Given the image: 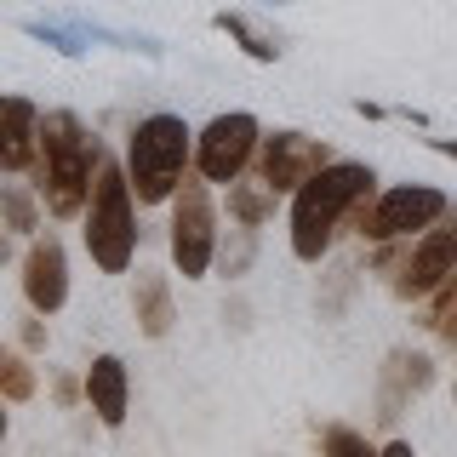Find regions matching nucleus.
<instances>
[{
    "mask_svg": "<svg viewBox=\"0 0 457 457\" xmlns=\"http://www.w3.org/2000/svg\"><path fill=\"white\" fill-rule=\"evenodd\" d=\"M371 183H378V178H371V166L332 161L326 171H314L303 189H297V200H292V252L303 257V263H320V252L332 246L337 223L371 195Z\"/></svg>",
    "mask_w": 457,
    "mask_h": 457,
    "instance_id": "obj_1",
    "label": "nucleus"
},
{
    "mask_svg": "<svg viewBox=\"0 0 457 457\" xmlns=\"http://www.w3.org/2000/svg\"><path fill=\"white\" fill-rule=\"evenodd\" d=\"M92 166H97V143L86 137V126L69 109L40 114V195H46L52 218H75L92 189Z\"/></svg>",
    "mask_w": 457,
    "mask_h": 457,
    "instance_id": "obj_2",
    "label": "nucleus"
},
{
    "mask_svg": "<svg viewBox=\"0 0 457 457\" xmlns=\"http://www.w3.org/2000/svg\"><path fill=\"white\" fill-rule=\"evenodd\" d=\"M183 161H189V126H183L178 114H149V120L132 132V149H126L132 195L143 200V206L171 200L178 183H183Z\"/></svg>",
    "mask_w": 457,
    "mask_h": 457,
    "instance_id": "obj_3",
    "label": "nucleus"
},
{
    "mask_svg": "<svg viewBox=\"0 0 457 457\" xmlns=\"http://www.w3.org/2000/svg\"><path fill=\"white\" fill-rule=\"evenodd\" d=\"M137 228H132V178L120 166H97L92 183V212H86V252L104 275H120L132 263Z\"/></svg>",
    "mask_w": 457,
    "mask_h": 457,
    "instance_id": "obj_4",
    "label": "nucleus"
},
{
    "mask_svg": "<svg viewBox=\"0 0 457 457\" xmlns=\"http://www.w3.org/2000/svg\"><path fill=\"white\" fill-rule=\"evenodd\" d=\"M212 252H218V212H212L206 183L183 178L178 189V212H171V257L189 280H200L212 269Z\"/></svg>",
    "mask_w": 457,
    "mask_h": 457,
    "instance_id": "obj_5",
    "label": "nucleus"
},
{
    "mask_svg": "<svg viewBox=\"0 0 457 457\" xmlns=\"http://www.w3.org/2000/svg\"><path fill=\"white\" fill-rule=\"evenodd\" d=\"M446 212L452 206H446V195H440V189H423V183L411 189V183H406V189H389L378 206L354 212V228H361L366 240H400V235H411V228L440 223Z\"/></svg>",
    "mask_w": 457,
    "mask_h": 457,
    "instance_id": "obj_6",
    "label": "nucleus"
},
{
    "mask_svg": "<svg viewBox=\"0 0 457 457\" xmlns=\"http://www.w3.org/2000/svg\"><path fill=\"white\" fill-rule=\"evenodd\" d=\"M257 143H263V132H257L252 114H218V120L200 132V143H195V166H200V178H212V183H235L240 171H246V161L257 154Z\"/></svg>",
    "mask_w": 457,
    "mask_h": 457,
    "instance_id": "obj_7",
    "label": "nucleus"
},
{
    "mask_svg": "<svg viewBox=\"0 0 457 457\" xmlns=\"http://www.w3.org/2000/svg\"><path fill=\"white\" fill-rule=\"evenodd\" d=\"M326 166H332L326 143H314V137H303V132H269L263 143H257V171H263V183H269L275 195L303 189L314 171H326Z\"/></svg>",
    "mask_w": 457,
    "mask_h": 457,
    "instance_id": "obj_8",
    "label": "nucleus"
},
{
    "mask_svg": "<svg viewBox=\"0 0 457 457\" xmlns=\"http://www.w3.org/2000/svg\"><path fill=\"white\" fill-rule=\"evenodd\" d=\"M452 275H457V212H446V223L428 228L418 246H411V257L400 263L395 292L400 297H423V292H435V286H446Z\"/></svg>",
    "mask_w": 457,
    "mask_h": 457,
    "instance_id": "obj_9",
    "label": "nucleus"
},
{
    "mask_svg": "<svg viewBox=\"0 0 457 457\" xmlns=\"http://www.w3.org/2000/svg\"><path fill=\"white\" fill-rule=\"evenodd\" d=\"M23 297L35 303L40 314H52V309H63V297H69V263H63V246L46 235V240H35L23 257Z\"/></svg>",
    "mask_w": 457,
    "mask_h": 457,
    "instance_id": "obj_10",
    "label": "nucleus"
},
{
    "mask_svg": "<svg viewBox=\"0 0 457 457\" xmlns=\"http://www.w3.org/2000/svg\"><path fill=\"white\" fill-rule=\"evenodd\" d=\"M428 361L423 354H389V366H383V400H378V418L389 423V418H400V406H406L411 395H423L428 389Z\"/></svg>",
    "mask_w": 457,
    "mask_h": 457,
    "instance_id": "obj_11",
    "label": "nucleus"
},
{
    "mask_svg": "<svg viewBox=\"0 0 457 457\" xmlns=\"http://www.w3.org/2000/svg\"><path fill=\"white\" fill-rule=\"evenodd\" d=\"M86 400H92V411L109 428L126 423V366L114 354H97L92 361V371H86Z\"/></svg>",
    "mask_w": 457,
    "mask_h": 457,
    "instance_id": "obj_12",
    "label": "nucleus"
},
{
    "mask_svg": "<svg viewBox=\"0 0 457 457\" xmlns=\"http://www.w3.org/2000/svg\"><path fill=\"white\" fill-rule=\"evenodd\" d=\"M35 143H40L35 104H29V97H6V143H0L6 171H29V166H35Z\"/></svg>",
    "mask_w": 457,
    "mask_h": 457,
    "instance_id": "obj_13",
    "label": "nucleus"
},
{
    "mask_svg": "<svg viewBox=\"0 0 457 457\" xmlns=\"http://www.w3.org/2000/svg\"><path fill=\"white\" fill-rule=\"evenodd\" d=\"M132 309H137V326L143 337H166L171 332V286L161 275H137V292H132Z\"/></svg>",
    "mask_w": 457,
    "mask_h": 457,
    "instance_id": "obj_14",
    "label": "nucleus"
},
{
    "mask_svg": "<svg viewBox=\"0 0 457 457\" xmlns=\"http://www.w3.org/2000/svg\"><path fill=\"white\" fill-rule=\"evenodd\" d=\"M212 23H218L228 40H240V46H246L257 63H275V57H280V40H275V35H263V29H252L246 18H240V12H218Z\"/></svg>",
    "mask_w": 457,
    "mask_h": 457,
    "instance_id": "obj_15",
    "label": "nucleus"
},
{
    "mask_svg": "<svg viewBox=\"0 0 457 457\" xmlns=\"http://www.w3.org/2000/svg\"><path fill=\"white\" fill-rule=\"evenodd\" d=\"M228 212H235L240 223L257 228L269 212H275V189H269V183H263V189H252V183H228Z\"/></svg>",
    "mask_w": 457,
    "mask_h": 457,
    "instance_id": "obj_16",
    "label": "nucleus"
},
{
    "mask_svg": "<svg viewBox=\"0 0 457 457\" xmlns=\"http://www.w3.org/2000/svg\"><path fill=\"white\" fill-rule=\"evenodd\" d=\"M252 252H257V228L252 223L228 228V240H223V275H246V269H252Z\"/></svg>",
    "mask_w": 457,
    "mask_h": 457,
    "instance_id": "obj_17",
    "label": "nucleus"
},
{
    "mask_svg": "<svg viewBox=\"0 0 457 457\" xmlns=\"http://www.w3.org/2000/svg\"><path fill=\"white\" fill-rule=\"evenodd\" d=\"M428 326H435L440 337H452L457 343V275L440 286V297H435V309H428Z\"/></svg>",
    "mask_w": 457,
    "mask_h": 457,
    "instance_id": "obj_18",
    "label": "nucleus"
},
{
    "mask_svg": "<svg viewBox=\"0 0 457 457\" xmlns=\"http://www.w3.org/2000/svg\"><path fill=\"white\" fill-rule=\"evenodd\" d=\"M0 378H6V400H29V395H35V371L23 366V354H6V361H0Z\"/></svg>",
    "mask_w": 457,
    "mask_h": 457,
    "instance_id": "obj_19",
    "label": "nucleus"
},
{
    "mask_svg": "<svg viewBox=\"0 0 457 457\" xmlns=\"http://www.w3.org/2000/svg\"><path fill=\"white\" fill-rule=\"evenodd\" d=\"M326 457H383L366 446V435H354V428H326Z\"/></svg>",
    "mask_w": 457,
    "mask_h": 457,
    "instance_id": "obj_20",
    "label": "nucleus"
},
{
    "mask_svg": "<svg viewBox=\"0 0 457 457\" xmlns=\"http://www.w3.org/2000/svg\"><path fill=\"white\" fill-rule=\"evenodd\" d=\"M6 223L18 228V235H29V228H35V200H29L23 189H6Z\"/></svg>",
    "mask_w": 457,
    "mask_h": 457,
    "instance_id": "obj_21",
    "label": "nucleus"
},
{
    "mask_svg": "<svg viewBox=\"0 0 457 457\" xmlns=\"http://www.w3.org/2000/svg\"><path fill=\"white\" fill-rule=\"evenodd\" d=\"M23 343H29V349H40V343H46V332H40V320H23Z\"/></svg>",
    "mask_w": 457,
    "mask_h": 457,
    "instance_id": "obj_22",
    "label": "nucleus"
},
{
    "mask_svg": "<svg viewBox=\"0 0 457 457\" xmlns=\"http://www.w3.org/2000/svg\"><path fill=\"white\" fill-rule=\"evenodd\" d=\"M435 149L446 154V161H457V137H435Z\"/></svg>",
    "mask_w": 457,
    "mask_h": 457,
    "instance_id": "obj_23",
    "label": "nucleus"
},
{
    "mask_svg": "<svg viewBox=\"0 0 457 457\" xmlns=\"http://www.w3.org/2000/svg\"><path fill=\"white\" fill-rule=\"evenodd\" d=\"M383 457H411V446H406V440H395V446L383 452Z\"/></svg>",
    "mask_w": 457,
    "mask_h": 457,
    "instance_id": "obj_24",
    "label": "nucleus"
},
{
    "mask_svg": "<svg viewBox=\"0 0 457 457\" xmlns=\"http://www.w3.org/2000/svg\"><path fill=\"white\" fill-rule=\"evenodd\" d=\"M263 6H280V0H263Z\"/></svg>",
    "mask_w": 457,
    "mask_h": 457,
    "instance_id": "obj_25",
    "label": "nucleus"
}]
</instances>
